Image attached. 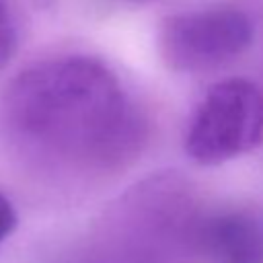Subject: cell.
Returning a JSON list of instances; mask_svg holds the SVG:
<instances>
[{
	"mask_svg": "<svg viewBox=\"0 0 263 263\" xmlns=\"http://www.w3.org/2000/svg\"><path fill=\"white\" fill-rule=\"evenodd\" d=\"M18 45V27L8 0H0V70L10 62Z\"/></svg>",
	"mask_w": 263,
	"mask_h": 263,
	"instance_id": "5",
	"label": "cell"
},
{
	"mask_svg": "<svg viewBox=\"0 0 263 263\" xmlns=\"http://www.w3.org/2000/svg\"><path fill=\"white\" fill-rule=\"evenodd\" d=\"M263 144V88L247 78L216 82L197 103L185 152L201 166H216Z\"/></svg>",
	"mask_w": 263,
	"mask_h": 263,
	"instance_id": "2",
	"label": "cell"
},
{
	"mask_svg": "<svg viewBox=\"0 0 263 263\" xmlns=\"http://www.w3.org/2000/svg\"><path fill=\"white\" fill-rule=\"evenodd\" d=\"M16 224H18V216L12 201L4 193H0V242H4L14 232Z\"/></svg>",
	"mask_w": 263,
	"mask_h": 263,
	"instance_id": "6",
	"label": "cell"
},
{
	"mask_svg": "<svg viewBox=\"0 0 263 263\" xmlns=\"http://www.w3.org/2000/svg\"><path fill=\"white\" fill-rule=\"evenodd\" d=\"M0 129L33 156L107 166L132 148L138 119L107 64L70 53L33 62L6 82Z\"/></svg>",
	"mask_w": 263,
	"mask_h": 263,
	"instance_id": "1",
	"label": "cell"
},
{
	"mask_svg": "<svg viewBox=\"0 0 263 263\" xmlns=\"http://www.w3.org/2000/svg\"><path fill=\"white\" fill-rule=\"evenodd\" d=\"M253 41V23L234 6L179 12L160 23L158 51L175 72H210L240 55Z\"/></svg>",
	"mask_w": 263,
	"mask_h": 263,
	"instance_id": "3",
	"label": "cell"
},
{
	"mask_svg": "<svg viewBox=\"0 0 263 263\" xmlns=\"http://www.w3.org/2000/svg\"><path fill=\"white\" fill-rule=\"evenodd\" d=\"M212 263H263V208L236 205L214 214L201 228Z\"/></svg>",
	"mask_w": 263,
	"mask_h": 263,
	"instance_id": "4",
	"label": "cell"
}]
</instances>
